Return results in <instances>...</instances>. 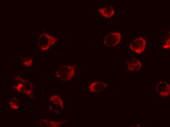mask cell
Wrapping results in <instances>:
<instances>
[{"mask_svg": "<svg viewBox=\"0 0 170 127\" xmlns=\"http://www.w3.org/2000/svg\"><path fill=\"white\" fill-rule=\"evenodd\" d=\"M122 38L121 33L119 32H110L106 34L103 39V44L106 47H112L117 45Z\"/></svg>", "mask_w": 170, "mask_h": 127, "instance_id": "1", "label": "cell"}, {"mask_svg": "<svg viewBox=\"0 0 170 127\" xmlns=\"http://www.w3.org/2000/svg\"><path fill=\"white\" fill-rule=\"evenodd\" d=\"M146 45L145 40L139 37L134 39L129 45L130 50L137 54H140L145 50Z\"/></svg>", "mask_w": 170, "mask_h": 127, "instance_id": "2", "label": "cell"}, {"mask_svg": "<svg viewBox=\"0 0 170 127\" xmlns=\"http://www.w3.org/2000/svg\"><path fill=\"white\" fill-rule=\"evenodd\" d=\"M77 66L74 64H64L60 66L57 71L60 72L66 73L62 74L66 75V81L70 80L73 77L78 70Z\"/></svg>", "mask_w": 170, "mask_h": 127, "instance_id": "3", "label": "cell"}, {"mask_svg": "<svg viewBox=\"0 0 170 127\" xmlns=\"http://www.w3.org/2000/svg\"><path fill=\"white\" fill-rule=\"evenodd\" d=\"M55 38L47 33L42 34L39 38L38 42L39 46L42 50H47L56 41Z\"/></svg>", "mask_w": 170, "mask_h": 127, "instance_id": "4", "label": "cell"}, {"mask_svg": "<svg viewBox=\"0 0 170 127\" xmlns=\"http://www.w3.org/2000/svg\"><path fill=\"white\" fill-rule=\"evenodd\" d=\"M108 86V84L106 83L97 80L91 83L88 87L90 92L95 93L100 92L106 89Z\"/></svg>", "mask_w": 170, "mask_h": 127, "instance_id": "5", "label": "cell"}, {"mask_svg": "<svg viewBox=\"0 0 170 127\" xmlns=\"http://www.w3.org/2000/svg\"><path fill=\"white\" fill-rule=\"evenodd\" d=\"M98 11L100 15L106 19L112 18L115 13V10L114 7L110 5L100 8L98 9Z\"/></svg>", "mask_w": 170, "mask_h": 127, "instance_id": "6", "label": "cell"}, {"mask_svg": "<svg viewBox=\"0 0 170 127\" xmlns=\"http://www.w3.org/2000/svg\"><path fill=\"white\" fill-rule=\"evenodd\" d=\"M126 64L127 69L130 71H138L141 69L142 67L141 62L135 58H132L127 61Z\"/></svg>", "mask_w": 170, "mask_h": 127, "instance_id": "7", "label": "cell"}, {"mask_svg": "<svg viewBox=\"0 0 170 127\" xmlns=\"http://www.w3.org/2000/svg\"><path fill=\"white\" fill-rule=\"evenodd\" d=\"M158 91L161 92V93H168L170 91V86L168 84L164 81H161L157 85Z\"/></svg>", "mask_w": 170, "mask_h": 127, "instance_id": "8", "label": "cell"}, {"mask_svg": "<svg viewBox=\"0 0 170 127\" xmlns=\"http://www.w3.org/2000/svg\"><path fill=\"white\" fill-rule=\"evenodd\" d=\"M21 61L24 65L25 66L29 67L32 65V59L28 55L22 56Z\"/></svg>", "mask_w": 170, "mask_h": 127, "instance_id": "9", "label": "cell"}, {"mask_svg": "<svg viewBox=\"0 0 170 127\" xmlns=\"http://www.w3.org/2000/svg\"><path fill=\"white\" fill-rule=\"evenodd\" d=\"M165 43L162 46L164 49H167L170 48V36L169 35L165 38Z\"/></svg>", "mask_w": 170, "mask_h": 127, "instance_id": "10", "label": "cell"}]
</instances>
